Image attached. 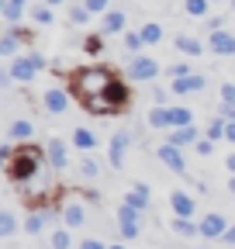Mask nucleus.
<instances>
[{"mask_svg":"<svg viewBox=\"0 0 235 249\" xmlns=\"http://www.w3.org/2000/svg\"><path fill=\"white\" fill-rule=\"evenodd\" d=\"M76 249H107V246H104V242H97V239H83Z\"/></svg>","mask_w":235,"mask_h":249,"instance_id":"obj_46","label":"nucleus"},{"mask_svg":"<svg viewBox=\"0 0 235 249\" xmlns=\"http://www.w3.org/2000/svg\"><path fill=\"white\" fill-rule=\"evenodd\" d=\"M69 21L73 24H86V21H90V11H86V7H69Z\"/></svg>","mask_w":235,"mask_h":249,"instance_id":"obj_37","label":"nucleus"},{"mask_svg":"<svg viewBox=\"0 0 235 249\" xmlns=\"http://www.w3.org/2000/svg\"><path fill=\"white\" fill-rule=\"evenodd\" d=\"M14 232H17L14 214H11V211H4V214H0V235H14Z\"/></svg>","mask_w":235,"mask_h":249,"instance_id":"obj_34","label":"nucleus"},{"mask_svg":"<svg viewBox=\"0 0 235 249\" xmlns=\"http://www.w3.org/2000/svg\"><path fill=\"white\" fill-rule=\"evenodd\" d=\"M83 107H86V114H114V104L107 101V93H101V97H86Z\"/></svg>","mask_w":235,"mask_h":249,"instance_id":"obj_19","label":"nucleus"},{"mask_svg":"<svg viewBox=\"0 0 235 249\" xmlns=\"http://www.w3.org/2000/svg\"><path fill=\"white\" fill-rule=\"evenodd\" d=\"M114 83V76L104 70V66H86L73 76V90H76V97L86 101V97H101V93H107V87Z\"/></svg>","mask_w":235,"mask_h":249,"instance_id":"obj_2","label":"nucleus"},{"mask_svg":"<svg viewBox=\"0 0 235 249\" xmlns=\"http://www.w3.org/2000/svg\"><path fill=\"white\" fill-rule=\"evenodd\" d=\"M111 249H125V246H111Z\"/></svg>","mask_w":235,"mask_h":249,"instance_id":"obj_55","label":"nucleus"},{"mask_svg":"<svg viewBox=\"0 0 235 249\" xmlns=\"http://www.w3.org/2000/svg\"><path fill=\"white\" fill-rule=\"evenodd\" d=\"M232 11H235V0H232Z\"/></svg>","mask_w":235,"mask_h":249,"instance_id":"obj_56","label":"nucleus"},{"mask_svg":"<svg viewBox=\"0 0 235 249\" xmlns=\"http://www.w3.org/2000/svg\"><path fill=\"white\" fill-rule=\"evenodd\" d=\"M152 97H156V104H163V101H166V90H163V87H156V90H152Z\"/></svg>","mask_w":235,"mask_h":249,"instance_id":"obj_48","label":"nucleus"},{"mask_svg":"<svg viewBox=\"0 0 235 249\" xmlns=\"http://www.w3.org/2000/svg\"><path fill=\"white\" fill-rule=\"evenodd\" d=\"M45 4H49V7H59V4H66V0H45Z\"/></svg>","mask_w":235,"mask_h":249,"instance_id":"obj_52","label":"nucleus"},{"mask_svg":"<svg viewBox=\"0 0 235 249\" xmlns=\"http://www.w3.org/2000/svg\"><path fill=\"white\" fill-rule=\"evenodd\" d=\"M7 135H11L14 142H24V139H32V135H35V124L28 121V118H14V121H11V128H7Z\"/></svg>","mask_w":235,"mask_h":249,"instance_id":"obj_16","label":"nucleus"},{"mask_svg":"<svg viewBox=\"0 0 235 249\" xmlns=\"http://www.w3.org/2000/svg\"><path fill=\"white\" fill-rule=\"evenodd\" d=\"M173 232L184 235V239H190V235H201V225H194V218H180V214H176L173 218Z\"/></svg>","mask_w":235,"mask_h":249,"instance_id":"obj_23","label":"nucleus"},{"mask_svg":"<svg viewBox=\"0 0 235 249\" xmlns=\"http://www.w3.org/2000/svg\"><path fill=\"white\" fill-rule=\"evenodd\" d=\"M83 7L90 11V14H107V7H111V0H83Z\"/></svg>","mask_w":235,"mask_h":249,"instance_id":"obj_36","label":"nucleus"},{"mask_svg":"<svg viewBox=\"0 0 235 249\" xmlns=\"http://www.w3.org/2000/svg\"><path fill=\"white\" fill-rule=\"evenodd\" d=\"M24 18V4H14V0H4V21L7 24H17Z\"/></svg>","mask_w":235,"mask_h":249,"instance_id":"obj_27","label":"nucleus"},{"mask_svg":"<svg viewBox=\"0 0 235 249\" xmlns=\"http://www.w3.org/2000/svg\"><path fill=\"white\" fill-rule=\"evenodd\" d=\"M169 111V128H184V124H194V111L190 107H166Z\"/></svg>","mask_w":235,"mask_h":249,"instance_id":"obj_20","label":"nucleus"},{"mask_svg":"<svg viewBox=\"0 0 235 249\" xmlns=\"http://www.w3.org/2000/svg\"><path fill=\"white\" fill-rule=\"evenodd\" d=\"M107 101L114 104V111H121V107L128 104V87H125L121 80H118V76H114V83L107 87Z\"/></svg>","mask_w":235,"mask_h":249,"instance_id":"obj_17","label":"nucleus"},{"mask_svg":"<svg viewBox=\"0 0 235 249\" xmlns=\"http://www.w3.org/2000/svg\"><path fill=\"white\" fill-rule=\"evenodd\" d=\"M166 142H173V145H190V142H197V124H184V128H166Z\"/></svg>","mask_w":235,"mask_h":249,"instance_id":"obj_13","label":"nucleus"},{"mask_svg":"<svg viewBox=\"0 0 235 249\" xmlns=\"http://www.w3.org/2000/svg\"><path fill=\"white\" fill-rule=\"evenodd\" d=\"M194 149H197L201 156H211V152H215V139H197Z\"/></svg>","mask_w":235,"mask_h":249,"instance_id":"obj_40","label":"nucleus"},{"mask_svg":"<svg viewBox=\"0 0 235 249\" xmlns=\"http://www.w3.org/2000/svg\"><path fill=\"white\" fill-rule=\"evenodd\" d=\"M218 114H221L225 121H235V104H221V107H218Z\"/></svg>","mask_w":235,"mask_h":249,"instance_id":"obj_45","label":"nucleus"},{"mask_svg":"<svg viewBox=\"0 0 235 249\" xmlns=\"http://www.w3.org/2000/svg\"><path fill=\"white\" fill-rule=\"evenodd\" d=\"M38 173H42V152H38V149H32V145L17 149V156L7 163V177H11L17 187H28Z\"/></svg>","mask_w":235,"mask_h":249,"instance_id":"obj_1","label":"nucleus"},{"mask_svg":"<svg viewBox=\"0 0 235 249\" xmlns=\"http://www.w3.org/2000/svg\"><path fill=\"white\" fill-rule=\"evenodd\" d=\"M176 52H184V55H201L204 52V42L201 38H194V35H176Z\"/></svg>","mask_w":235,"mask_h":249,"instance_id":"obj_18","label":"nucleus"},{"mask_svg":"<svg viewBox=\"0 0 235 249\" xmlns=\"http://www.w3.org/2000/svg\"><path fill=\"white\" fill-rule=\"evenodd\" d=\"M118 222H121V235L125 239H138V232H142V211L138 208L121 204L118 208Z\"/></svg>","mask_w":235,"mask_h":249,"instance_id":"obj_4","label":"nucleus"},{"mask_svg":"<svg viewBox=\"0 0 235 249\" xmlns=\"http://www.w3.org/2000/svg\"><path fill=\"white\" fill-rule=\"evenodd\" d=\"M187 73H190V66H187V62H173V66L166 70V76H169V80H176V76H187Z\"/></svg>","mask_w":235,"mask_h":249,"instance_id":"obj_39","label":"nucleus"},{"mask_svg":"<svg viewBox=\"0 0 235 249\" xmlns=\"http://www.w3.org/2000/svg\"><path fill=\"white\" fill-rule=\"evenodd\" d=\"M138 31H142V38H145V45H159V42H163V28H159L156 21H149V24H142Z\"/></svg>","mask_w":235,"mask_h":249,"instance_id":"obj_25","label":"nucleus"},{"mask_svg":"<svg viewBox=\"0 0 235 249\" xmlns=\"http://www.w3.org/2000/svg\"><path fill=\"white\" fill-rule=\"evenodd\" d=\"M83 49L90 52V55H97V52H101V38H97V35H90V38L83 42Z\"/></svg>","mask_w":235,"mask_h":249,"instance_id":"obj_44","label":"nucleus"},{"mask_svg":"<svg viewBox=\"0 0 235 249\" xmlns=\"http://www.w3.org/2000/svg\"><path fill=\"white\" fill-rule=\"evenodd\" d=\"M225 139H228V142H235V121H228V128H225Z\"/></svg>","mask_w":235,"mask_h":249,"instance_id":"obj_49","label":"nucleus"},{"mask_svg":"<svg viewBox=\"0 0 235 249\" xmlns=\"http://www.w3.org/2000/svg\"><path fill=\"white\" fill-rule=\"evenodd\" d=\"M221 104H235V83H221Z\"/></svg>","mask_w":235,"mask_h":249,"instance_id":"obj_42","label":"nucleus"},{"mask_svg":"<svg viewBox=\"0 0 235 249\" xmlns=\"http://www.w3.org/2000/svg\"><path fill=\"white\" fill-rule=\"evenodd\" d=\"M14 156H17V152H14V145H11V142H4V145H0V163H4V166L14 160Z\"/></svg>","mask_w":235,"mask_h":249,"instance_id":"obj_43","label":"nucleus"},{"mask_svg":"<svg viewBox=\"0 0 235 249\" xmlns=\"http://www.w3.org/2000/svg\"><path fill=\"white\" fill-rule=\"evenodd\" d=\"M169 204H173V214H180V218H194V197H190V194L176 191V194L169 197Z\"/></svg>","mask_w":235,"mask_h":249,"instance_id":"obj_15","label":"nucleus"},{"mask_svg":"<svg viewBox=\"0 0 235 249\" xmlns=\"http://www.w3.org/2000/svg\"><path fill=\"white\" fill-rule=\"evenodd\" d=\"M73 145H76L80 152H90V149L97 145V135H94L90 128H76V132H73Z\"/></svg>","mask_w":235,"mask_h":249,"instance_id":"obj_22","label":"nucleus"},{"mask_svg":"<svg viewBox=\"0 0 235 249\" xmlns=\"http://www.w3.org/2000/svg\"><path fill=\"white\" fill-rule=\"evenodd\" d=\"M32 21L35 24H52V7L49 4H35L32 7Z\"/></svg>","mask_w":235,"mask_h":249,"instance_id":"obj_31","label":"nucleus"},{"mask_svg":"<svg viewBox=\"0 0 235 249\" xmlns=\"http://www.w3.org/2000/svg\"><path fill=\"white\" fill-rule=\"evenodd\" d=\"M128 76H132V80H156V76H159V62L149 59V55H138V59H132Z\"/></svg>","mask_w":235,"mask_h":249,"instance_id":"obj_6","label":"nucleus"},{"mask_svg":"<svg viewBox=\"0 0 235 249\" xmlns=\"http://www.w3.org/2000/svg\"><path fill=\"white\" fill-rule=\"evenodd\" d=\"M208 49L218 52V55H235V35H232V31H225V28L208 31Z\"/></svg>","mask_w":235,"mask_h":249,"instance_id":"obj_7","label":"nucleus"},{"mask_svg":"<svg viewBox=\"0 0 235 249\" xmlns=\"http://www.w3.org/2000/svg\"><path fill=\"white\" fill-rule=\"evenodd\" d=\"M14 4H32V0H14Z\"/></svg>","mask_w":235,"mask_h":249,"instance_id":"obj_54","label":"nucleus"},{"mask_svg":"<svg viewBox=\"0 0 235 249\" xmlns=\"http://www.w3.org/2000/svg\"><path fill=\"white\" fill-rule=\"evenodd\" d=\"M45 156H49L52 170H66V166H69V152H66V142H59V139H49V142H45Z\"/></svg>","mask_w":235,"mask_h":249,"instance_id":"obj_9","label":"nucleus"},{"mask_svg":"<svg viewBox=\"0 0 235 249\" xmlns=\"http://www.w3.org/2000/svg\"><path fill=\"white\" fill-rule=\"evenodd\" d=\"M225 166H228V170L235 173V156H228V160H225Z\"/></svg>","mask_w":235,"mask_h":249,"instance_id":"obj_51","label":"nucleus"},{"mask_svg":"<svg viewBox=\"0 0 235 249\" xmlns=\"http://www.w3.org/2000/svg\"><path fill=\"white\" fill-rule=\"evenodd\" d=\"M225 232H228V222H225L221 214H204L201 218V235L204 239H221Z\"/></svg>","mask_w":235,"mask_h":249,"instance_id":"obj_11","label":"nucleus"},{"mask_svg":"<svg viewBox=\"0 0 235 249\" xmlns=\"http://www.w3.org/2000/svg\"><path fill=\"white\" fill-rule=\"evenodd\" d=\"M125 204H132V208L145 211V208H149V187H145V183H135V191L125 197Z\"/></svg>","mask_w":235,"mask_h":249,"instance_id":"obj_21","label":"nucleus"},{"mask_svg":"<svg viewBox=\"0 0 235 249\" xmlns=\"http://www.w3.org/2000/svg\"><path fill=\"white\" fill-rule=\"evenodd\" d=\"M221 242H225V246H235V225H228V232L221 235Z\"/></svg>","mask_w":235,"mask_h":249,"instance_id":"obj_47","label":"nucleus"},{"mask_svg":"<svg viewBox=\"0 0 235 249\" xmlns=\"http://www.w3.org/2000/svg\"><path fill=\"white\" fill-rule=\"evenodd\" d=\"M7 31H11V35H14L17 42H32V31H28V28H21V24H11Z\"/></svg>","mask_w":235,"mask_h":249,"instance_id":"obj_41","label":"nucleus"},{"mask_svg":"<svg viewBox=\"0 0 235 249\" xmlns=\"http://www.w3.org/2000/svg\"><path fill=\"white\" fill-rule=\"evenodd\" d=\"M211 4H218V0H211Z\"/></svg>","mask_w":235,"mask_h":249,"instance_id":"obj_57","label":"nucleus"},{"mask_svg":"<svg viewBox=\"0 0 235 249\" xmlns=\"http://www.w3.org/2000/svg\"><path fill=\"white\" fill-rule=\"evenodd\" d=\"M104 31H107V35L125 31V14H121V11H107V14H104Z\"/></svg>","mask_w":235,"mask_h":249,"instance_id":"obj_24","label":"nucleus"},{"mask_svg":"<svg viewBox=\"0 0 235 249\" xmlns=\"http://www.w3.org/2000/svg\"><path fill=\"white\" fill-rule=\"evenodd\" d=\"M208 7H211V0H184V11H187L190 18H204V14H208Z\"/></svg>","mask_w":235,"mask_h":249,"instance_id":"obj_29","label":"nucleus"},{"mask_svg":"<svg viewBox=\"0 0 235 249\" xmlns=\"http://www.w3.org/2000/svg\"><path fill=\"white\" fill-rule=\"evenodd\" d=\"M17 45H21V42L11 35V31H4V35H0V55H4V59H14Z\"/></svg>","mask_w":235,"mask_h":249,"instance_id":"obj_28","label":"nucleus"},{"mask_svg":"<svg viewBox=\"0 0 235 249\" xmlns=\"http://www.w3.org/2000/svg\"><path fill=\"white\" fill-rule=\"evenodd\" d=\"M208 87V80H204L201 73H187V76H176L173 83H169V90L173 93H197V90H204Z\"/></svg>","mask_w":235,"mask_h":249,"instance_id":"obj_10","label":"nucleus"},{"mask_svg":"<svg viewBox=\"0 0 235 249\" xmlns=\"http://www.w3.org/2000/svg\"><path fill=\"white\" fill-rule=\"evenodd\" d=\"M221 28V18H208V31H218Z\"/></svg>","mask_w":235,"mask_h":249,"instance_id":"obj_50","label":"nucleus"},{"mask_svg":"<svg viewBox=\"0 0 235 249\" xmlns=\"http://www.w3.org/2000/svg\"><path fill=\"white\" fill-rule=\"evenodd\" d=\"M80 173H83V177H86V180H94V177H97V173H101V166H97V163H94V160H83V163H80Z\"/></svg>","mask_w":235,"mask_h":249,"instance_id":"obj_38","label":"nucleus"},{"mask_svg":"<svg viewBox=\"0 0 235 249\" xmlns=\"http://www.w3.org/2000/svg\"><path fill=\"white\" fill-rule=\"evenodd\" d=\"M145 38H142V31H125V49L128 52H142Z\"/></svg>","mask_w":235,"mask_h":249,"instance_id":"obj_33","label":"nucleus"},{"mask_svg":"<svg viewBox=\"0 0 235 249\" xmlns=\"http://www.w3.org/2000/svg\"><path fill=\"white\" fill-rule=\"evenodd\" d=\"M42 104H45L49 114H66V107H69V90H66V87H49L45 97H42Z\"/></svg>","mask_w":235,"mask_h":249,"instance_id":"obj_5","label":"nucleus"},{"mask_svg":"<svg viewBox=\"0 0 235 249\" xmlns=\"http://www.w3.org/2000/svg\"><path fill=\"white\" fill-rule=\"evenodd\" d=\"M149 124H152V128H169V111L159 104V107H152L149 111Z\"/></svg>","mask_w":235,"mask_h":249,"instance_id":"obj_30","label":"nucleus"},{"mask_svg":"<svg viewBox=\"0 0 235 249\" xmlns=\"http://www.w3.org/2000/svg\"><path fill=\"white\" fill-rule=\"evenodd\" d=\"M7 70H11V76H14V80L32 83V80L45 70V59H42V55H35V52H32V55H17V59H11V66H7Z\"/></svg>","mask_w":235,"mask_h":249,"instance_id":"obj_3","label":"nucleus"},{"mask_svg":"<svg viewBox=\"0 0 235 249\" xmlns=\"http://www.w3.org/2000/svg\"><path fill=\"white\" fill-rule=\"evenodd\" d=\"M42 229H45V211H32V214L24 218V232L28 235H38Z\"/></svg>","mask_w":235,"mask_h":249,"instance_id":"obj_26","label":"nucleus"},{"mask_svg":"<svg viewBox=\"0 0 235 249\" xmlns=\"http://www.w3.org/2000/svg\"><path fill=\"white\" fill-rule=\"evenodd\" d=\"M159 160L173 170V173H180V177H187V163H184V156H180V145H173V142H166V145H159Z\"/></svg>","mask_w":235,"mask_h":249,"instance_id":"obj_8","label":"nucleus"},{"mask_svg":"<svg viewBox=\"0 0 235 249\" xmlns=\"http://www.w3.org/2000/svg\"><path fill=\"white\" fill-rule=\"evenodd\" d=\"M228 191H232V194H235V173H232V183H228Z\"/></svg>","mask_w":235,"mask_h":249,"instance_id":"obj_53","label":"nucleus"},{"mask_svg":"<svg viewBox=\"0 0 235 249\" xmlns=\"http://www.w3.org/2000/svg\"><path fill=\"white\" fill-rule=\"evenodd\" d=\"M128 145H132V139H128L125 132H118V135L111 139V152H107V156H111V166H114V170L125 166V152H128Z\"/></svg>","mask_w":235,"mask_h":249,"instance_id":"obj_12","label":"nucleus"},{"mask_svg":"<svg viewBox=\"0 0 235 249\" xmlns=\"http://www.w3.org/2000/svg\"><path fill=\"white\" fill-rule=\"evenodd\" d=\"M52 249H69V229L52 232Z\"/></svg>","mask_w":235,"mask_h":249,"instance_id":"obj_35","label":"nucleus"},{"mask_svg":"<svg viewBox=\"0 0 235 249\" xmlns=\"http://www.w3.org/2000/svg\"><path fill=\"white\" fill-rule=\"evenodd\" d=\"M63 222H66V229H80V225L86 222V208L76 204V201H69V204L63 208Z\"/></svg>","mask_w":235,"mask_h":249,"instance_id":"obj_14","label":"nucleus"},{"mask_svg":"<svg viewBox=\"0 0 235 249\" xmlns=\"http://www.w3.org/2000/svg\"><path fill=\"white\" fill-rule=\"evenodd\" d=\"M225 128H228V121H225L221 114H218V118H211V124H208V139H215V142H218V139H225Z\"/></svg>","mask_w":235,"mask_h":249,"instance_id":"obj_32","label":"nucleus"}]
</instances>
